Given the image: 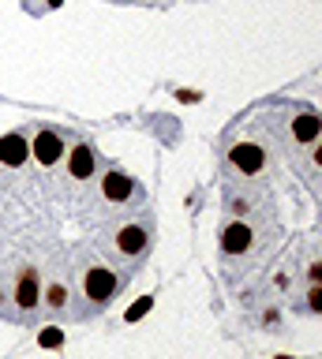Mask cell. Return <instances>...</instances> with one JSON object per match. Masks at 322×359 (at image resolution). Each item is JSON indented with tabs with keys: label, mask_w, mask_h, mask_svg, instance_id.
<instances>
[{
	"label": "cell",
	"mask_w": 322,
	"mask_h": 359,
	"mask_svg": "<svg viewBox=\"0 0 322 359\" xmlns=\"http://www.w3.org/2000/svg\"><path fill=\"white\" fill-rule=\"evenodd\" d=\"M68 168H72V176H75V180H86V176H94L98 161H94V150H90V146H75V150H72V161H68Z\"/></svg>",
	"instance_id": "obj_10"
},
{
	"label": "cell",
	"mask_w": 322,
	"mask_h": 359,
	"mask_svg": "<svg viewBox=\"0 0 322 359\" xmlns=\"http://www.w3.org/2000/svg\"><path fill=\"white\" fill-rule=\"evenodd\" d=\"M147 243H150V232L142 229V224H124V229L113 236V247H116L124 258L142 255V251H147Z\"/></svg>",
	"instance_id": "obj_2"
},
{
	"label": "cell",
	"mask_w": 322,
	"mask_h": 359,
	"mask_svg": "<svg viewBox=\"0 0 322 359\" xmlns=\"http://www.w3.org/2000/svg\"><path fill=\"white\" fill-rule=\"evenodd\" d=\"M318 131H322V116H318V112H300V116L293 120V139L304 142V146L315 142Z\"/></svg>",
	"instance_id": "obj_8"
},
{
	"label": "cell",
	"mask_w": 322,
	"mask_h": 359,
	"mask_svg": "<svg viewBox=\"0 0 322 359\" xmlns=\"http://www.w3.org/2000/svg\"><path fill=\"white\" fill-rule=\"evenodd\" d=\"M311 307H315V311H322V288H315V292H311Z\"/></svg>",
	"instance_id": "obj_14"
},
{
	"label": "cell",
	"mask_w": 322,
	"mask_h": 359,
	"mask_svg": "<svg viewBox=\"0 0 322 359\" xmlns=\"http://www.w3.org/2000/svg\"><path fill=\"white\" fill-rule=\"evenodd\" d=\"M102 195L109 202H128L131 195H135V180L124 176V172H109L105 184H102Z\"/></svg>",
	"instance_id": "obj_6"
},
{
	"label": "cell",
	"mask_w": 322,
	"mask_h": 359,
	"mask_svg": "<svg viewBox=\"0 0 322 359\" xmlns=\"http://www.w3.org/2000/svg\"><path fill=\"white\" fill-rule=\"evenodd\" d=\"M46 303H49L53 311H60L64 303H68V288H64V285H49V292H46Z\"/></svg>",
	"instance_id": "obj_11"
},
{
	"label": "cell",
	"mask_w": 322,
	"mask_h": 359,
	"mask_svg": "<svg viewBox=\"0 0 322 359\" xmlns=\"http://www.w3.org/2000/svg\"><path fill=\"white\" fill-rule=\"evenodd\" d=\"M83 292H86V299H94V303H109L116 292V273L109 266H90L83 273Z\"/></svg>",
	"instance_id": "obj_1"
},
{
	"label": "cell",
	"mask_w": 322,
	"mask_h": 359,
	"mask_svg": "<svg viewBox=\"0 0 322 359\" xmlns=\"http://www.w3.org/2000/svg\"><path fill=\"white\" fill-rule=\"evenodd\" d=\"M315 165L322 168V146H318V150H315Z\"/></svg>",
	"instance_id": "obj_15"
},
{
	"label": "cell",
	"mask_w": 322,
	"mask_h": 359,
	"mask_svg": "<svg viewBox=\"0 0 322 359\" xmlns=\"http://www.w3.org/2000/svg\"><path fill=\"white\" fill-rule=\"evenodd\" d=\"M147 311H150V299H139L135 307L128 311V322H131V318H142V314H147Z\"/></svg>",
	"instance_id": "obj_13"
},
{
	"label": "cell",
	"mask_w": 322,
	"mask_h": 359,
	"mask_svg": "<svg viewBox=\"0 0 322 359\" xmlns=\"http://www.w3.org/2000/svg\"><path fill=\"white\" fill-rule=\"evenodd\" d=\"M251 229L248 224H229L225 232H221V251H229V255H240V251H248L251 247Z\"/></svg>",
	"instance_id": "obj_7"
},
{
	"label": "cell",
	"mask_w": 322,
	"mask_h": 359,
	"mask_svg": "<svg viewBox=\"0 0 322 359\" xmlns=\"http://www.w3.org/2000/svg\"><path fill=\"white\" fill-rule=\"evenodd\" d=\"M229 161L236 165L243 176H255V172L262 168L266 157H262V150H259L255 142H240V146H232V150H229Z\"/></svg>",
	"instance_id": "obj_3"
},
{
	"label": "cell",
	"mask_w": 322,
	"mask_h": 359,
	"mask_svg": "<svg viewBox=\"0 0 322 359\" xmlns=\"http://www.w3.org/2000/svg\"><path fill=\"white\" fill-rule=\"evenodd\" d=\"M38 299H41V296H38V273L27 266V269H23V277H19V285H15V303H19L23 311H30Z\"/></svg>",
	"instance_id": "obj_9"
},
{
	"label": "cell",
	"mask_w": 322,
	"mask_h": 359,
	"mask_svg": "<svg viewBox=\"0 0 322 359\" xmlns=\"http://www.w3.org/2000/svg\"><path fill=\"white\" fill-rule=\"evenodd\" d=\"M27 154H30V146H27V139L19 131H12V135H4V139H0V161H4V165L19 168V165L27 161Z\"/></svg>",
	"instance_id": "obj_5"
},
{
	"label": "cell",
	"mask_w": 322,
	"mask_h": 359,
	"mask_svg": "<svg viewBox=\"0 0 322 359\" xmlns=\"http://www.w3.org/2000/svg\"><path fill=\"white\" fill-rule=\"evenodd\" d=\"M30 154L38 157V165H53V161H60V154H64L60 135H57V131H38V139H34V146H30Z\"/></svg>",
	"instance_id": "obj_4"
},
{
	"label": "cell",
	"mask_w": 322,
	"mask_h": 359,
	"mask_svg": "<svg viewBox=\"0 0 322 359\" xmlns=\"http://www.w3.org/2000/svg\"><path fill=\"white\" fill-rule=\"evenodd\" d=\"M60 341H64L60 330H46V333H41V344H46V348H57Z\"/></svg>",
	"instance_id": "obj_12"
}]
</instances>
